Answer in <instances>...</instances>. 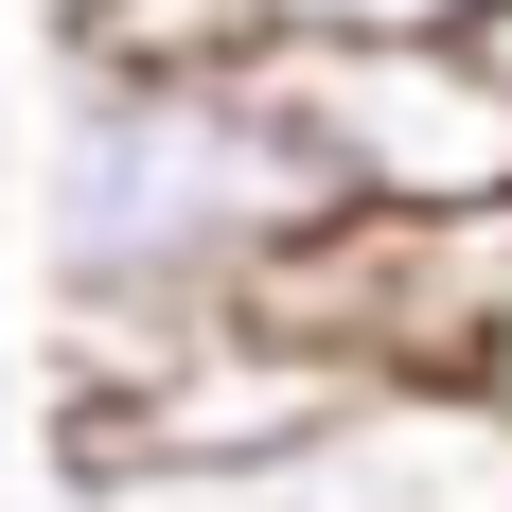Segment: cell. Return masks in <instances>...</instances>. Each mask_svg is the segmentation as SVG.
Here are the masks:
<instances>
[{
  "label": "cell",
  "mask_w": 512,
  "mask_h": 512,
  "mask_svg": "<svg viewBox=\"0 0 512 512\" xmlns=\"http://www.w3.org/2000/svg\"><path fill=\"white\" fill-rule=\"evenodd\" d=\"M460 0H248V36H442Z\"/></svg>",
  "instance_id": "277c9868"
},
{
  "label": "cell",
  "mask_w": 512,
  "mask_h": 512,
  "mask_svg": "<svg viewBox=\"0 0 512 512\" xmlns=\"http://www.w3.org/2000/svg\"><path fill=\"white\" fill-rule=\"evenodd\" d=\"M18 389H36V371H18V301H0V442H18Z\"/></svg>",
  "instance_id": "8992f818"
},
{
  "label": "cell",
  "mask_w": 512,
  "mask_h": 512,
  "mask_svg": "<svg viewBox=\"0 0 512 512\" xmlns=\"http://www.w3.org/2000/svg\"><path fill=\"white\" fill-rule=\"evenodd\" d=\"M442 36H460V71H477V89L512 106V0H460V18H442Z\"/></svg>",
  "instance_id": "5b68a950"
},
{
  "label": "cell",
  "mask_w": 512,
  "mask_h": 512,
  "mask_svg": "<svg viewBox=\"0 0 512 512\" xmlns=\"http://www.w3.org/2000/svg\"><path fill=\"white\" fill-rule=\"evenodd\" d=\"M495 389H512V301H495Z\"/></svg>",
  "instance_id": "ba28073f"
},
{
  "label": "cell",
  "mask_w": 512,
  "mask_h": 512,
  "mask_svg": "<svg viewBox=\"0 0 512 512\" xmlns=\"http://www.w3.org/2000/svg\"><path fill=\"white\" fill-rule=\"evenodd\" d=\"M265 89L336 212H407V230L512 212V106L460 71V36H265Z\"/></svg>",
  "instance_id": "3957f363"
},
{
  "label": "cell",
  "mask_w": 512,
  "mask_h": 512,
  "mask_svg": "<svg viewBox=\"0 0 512 512\" xmlns=\"http://www.w3.org/2000/svg\"><path fill=\"white\" fill-rule=\"evenodd\" d=\"M0 230L36 248L53 354H89V336L230 318L283 248L336 230V195L265 89V53H53V106L18 142Z\"/></svg>",
  "instance_id": "6da1fadb"
},
{
  "label": "cell",
  "mask_w": 512,
  "mask_h": 512,
  "mask_svg": "<svg viewBox=\"0 0 512 512\" xmlns=\"http://www.w3.org/2000/svg\"><path fill=\"white\" fill-rule=\"evenodd\" d=\"M53 512H512V389H336L248 460H106Z\"/></svg>",
  "instance_id": "7a4b0ae2"
},
{
  "label": "cell",
  "mask_w": 512,
  "mask_h": 512,
  "mask_svg": "<svg viewBox=\"0 0 512 512\" xmlns=\"http://www.w3.org/2000/svg\"><path fill=\"white\" fill-rule=\"evenodd\" d=\"M0 212H18V106H0Z\"/></svg>",
  "instance_id": "52a82bcc"
}]
</instances>
